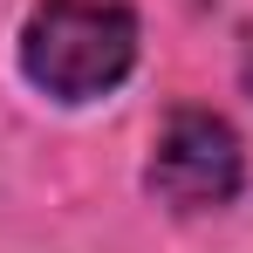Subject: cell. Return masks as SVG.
<instances>
[{
  "instance_id": "obj_1",
  "label": "cell",
  "mask_w": 253,
  "mask_h": 253,
  "mask_svg": "<svg viewBox=\"0 0 253 253\" xmlns=\"http://www.w3.org/2000/svg\"><path fill=\"white\" fill-rule=\"evenodd\" d=\"M137 62V14L124 0H42L21 28V76L55 103L110 96Z\"/></svg>"
},
{
  "instance_id": "obj_2",
  "label": "cell",
  "mask_w": 253,
  "mask_h": 253,
  "mask_svg": "<svg viewBox=\"0 0 253 253\" xmlns=\"http://www.w3.org/2000/svg\"><path fill=\"white\" fill-rule=\"evenodd\" d=\"M247 178V151L226 117L212 110H178L165 130H158V151H151V192L178 212H219L233 206Z\"/></svg>"
}]
</instances>
